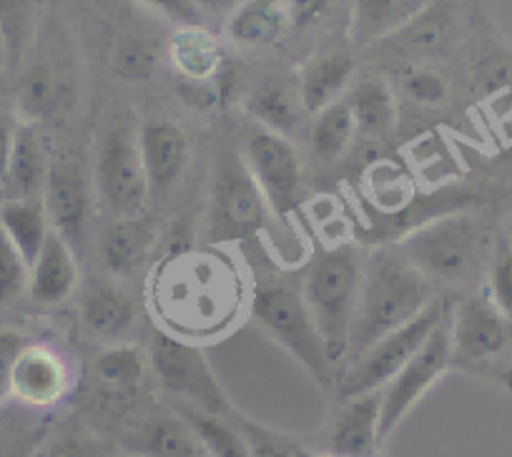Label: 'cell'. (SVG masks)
I'll return each mask as SVG.
<instances>
[{"mask_svg": "<svg viewBox=\"0 0 512 457\" xmlns=\"http://www.w3.org/2000/svg\"><path fill=\"white\" fill-rule=\"evenodd\" d=\"M397 252L432 284H467L487 269L492 242L472 214H447L407 234Z\"/></svg>", "mask_w": 512, "mask_h": 457, "instance_id": "4", "label": "cell"}, {"mask_svg": "<svg viewBox=\"0 0 512 457\" xmlns=\"http://www.w3.org/2000/svg\"><path fill=\"white\" fill-rule=\"evenodd\" d=\"M48 161L46 149H43L41 134L33 124L18 126L16 144H13L11 166L6 176V191L13 199H36L43 196L48 179Z\"/></svg>", "mask_w": 512, "mask_h": 457, "instance_id": "26", "label": "cell"}, {"mask_svg": "<svg viewBox=\"0 0 512 457\" xmlns=\"http://www.w3.org/2000/svg\"><path fill=\"white\" fill-rule=\"evenodd\" d=\"M239 425L244 430L246 442H249L251 457H302V445L292 437L262 425V422L249 420L246 415L239 417Z\"/></svg>", "mask_w": 512, "mask_h": 457, "instance_id": "36", "label": "cell"}, {"mask_svg": "<svg viewBox=\"0 0 512 457\" xmlns=\"http://www.w3.org/2000/svg\"><path fill=\"white\" fill-rule=\"evenodd\" d=\"M146 352L156 385L174 397V402L226 420H239V407L231 402L229 392L224 390L214 367L196 342L164 329H154Z\"/></svg>", "mask_w": 512, "mask_h": 457, "instance_id": "6", "label": "cell"}, {"mask_svg": "<svg viewBox=\"0 0 512 457\" xmlns=\"http://www.w3.org/2000/svg\"><path fill=\"white\" fill-rule=\"evenodd\" d=\"M450 309V299L437 297L415 319H410L402 327L392 329L390 334H384L382 339H377L369 350L354 357L347 370L339 375L337 387H334L339 400H349V397L384 390V387L395 380L397 372L417 355V350L425 345L427 337L435 332V327L447 317Z\"/></svg>", "mask_w": 512, "mask_h": 457, "instance_id": "7", "label": "cell"}, {"mask_svg": "<svg viewBox=\"0 0 512 457\" xmlns=\"http://www.w3.org/2000/svg\"><path fill=\"white\" fill-rule=\"evenodd\" d=\"M41 199L51 221V232L58 234L81 259L91 242L93 221V189L83 166L68 156L53 159Z\"/></svg>", "mask_w": 512, "mask_h": 457, "instance_id": "11", "label": "cell"}, {"mask_svg": "<svg viewBox=\"0 0 512 457\" xmlns=\"http://www.w3.org/2000/svg\"><path fill=\"white\" fill-rule=\"evenodd\" d=\"M437 299L435 284L427 282L400 252H374L364 257L357 314L349 337V360L402 327Z\"/></svg>", "mask_w": 512, "mask_h": 457, "instance_id": "1", "label": "cell"}, {"mask_svg": "<svg viewBox=\"0 0 512 457\" xmlns=\"http://www.w3.org/2000/svg\"><path fill=\"white\" fill-rule=\"evenodd\" d=\"M6 199H8V196H6V186L0 184V206L6 204Z\"/></svg>", "mask_w": 512, "mask_h": 457, "instance_id": "49", "label": "cell"}, {"mask_svg": "<svg viewBox=\"0 0 512 457\" xmlns=\"http://www.w3.org/2000/svg\"><path fill=\"white\" fill-rule=\"evenodd\" d=\"M505 237H507V239H510V242H512V221H510V226H507V232H505Z\"/></svg>", "mask_w": 512, "mask_h": 457, "instance_id": "50", "label": "cell"}, {"mask_svg": "<svg viewBox=\"0 0 512 457\" xmlns=\"http://www.w3.org/2000/svg\"><path fill=\"white\" fill-rule=\"evenodd\" d=\"M28 277L31 267L0 229V309L21 297L23 289H28Z\"/></svg>", "mask_w": 512, "mask_h": 457, "instance_id": "37", "label": "cell"}, {"mask_svg": "<svg viewBox=\"0 0 512 457\" xmlns=\"http://www.w3.org/2000/svg\"><path fill=\"white\" fill-rule=\"evenodd\" d=\"M302 457H334V455H327V452L322 450H309V447L302 445Z\"/></svg>", "mask_w": 512, "mask_h": 457, "instance_id": "47", "label": "cell"}, {"mask_svg": "<svg viewBox=\"0 0 512 457\" xmlns=\"http://www.w3.org/2000/svg\"><path fill=\"white\" fill-rule=\"evenodd\" d=\"M78 289V257L58 234L51 232L31 264L28 294L38 307H61Z\"/></svg>", "mask_w": 512, "mask_h": 457, "instance_id": "20", "label": "cell"}, {"mask_svg": "<svg viewBox=\"0 0 512 457\" xmlns=\"http://www.w3.org/2000/svg\"><path fill=\"white\" fill-rule=\"evenodd\" d=\"M249 314L267 337H272L322 390H334L337 370L329 362L324 342L317 332L312 312L304 302L299 279L264 277L254 284Z\"/></svg>", "mask_w": 512, "mask_h": 457, "instance_id": "3", "label": "cell"}, {"mask_svg": "<svg viewBox=\"0 0 512 457\" xmlns=\"http://www.w3.org/2000/svg\"><path fill=\"white\" fill-rule=\"evenodd\" d=\"M96 194L116 219L141 216L149 204L139 134L126 126H113L101 139L96 156Z\"/></svg>", "mask_w": 512, "mask_h": 457, "instance_id": "9", "label": "cell"}, {"mask_svg": "<svg viewBox=\"0 0 512 457\" xmlns=\"http://www.w3.org/2000/svg\"><path fill=\"white\" fill-rule=\"evenodd\" d=\"M267 199L246 169L244 156L221 154L214 161L206 239L209 244L249 242L267 226Z\"/></svg>", "mask_w": 512, "mask_h": 457, "instance_id": "8", "label": "cell"}, {"mask_svg": "<svg viewBox=\"0 0 512 457\" xmlns=\"http://www.w3.org/2000/svg\"><path fill=\"white\" fill-rule=\"evenodd\" d=\"M179 96L194 111H211L219 108V91H216V81H189L181 78L179 81Z\"/></svg>", "mask_w": 512, "mask_h": 457, "instance_id": "41", "label": "cell"}, {"mask_svg": "<svg viewBox=\"0 0 512 457\" xmlns=\"http://www.w3.org/2000/svg\"><path fill=\"white\" fill-rule=\"evenodd\" d=\"M139 151L144 164L149 201H164L174 194L191 161V144L176 121L151 116L139 129Z\"/></svg>", "mask_w": 512, "mask_h": 457, "instance_id": "14", "label": "cell"}, {"mask_svg": "<svg viewBox=\"0 0 512 457\" xmlns=\"http://www.w3.org/2000/svg\"><path fill=\"white\" fill-rule=\"evenodd\" d=\"M169 58L176 73L189 81H211L229 58L206 26L176 28L169 41Z\"/></svg>", "mask_w": 512, "mask_h": 457, "instance_id": "25", "label": "cell"}, {"mask_svg": "<svg viewBox=\"0 0 512 457\" xmlns=\"http://www.w3.org/2000/svg\"><path fill=\"white\" fill-rule=\"evenodd\" d=\"M13 108L23 124H41L66 111L73 101V83L53 63L23 68L11 91Z\"/></svg>", "mask_w": 512, "mask_h": 457, "instance_id": "18", "label": "cell"}, {"mask_svg": "<svg viewBox=\"0 0 512 457\" xmlns=\"http://www.w3.org/2000/svg\"><path fill=\"white\" fill-rule=\"evenodd\" d=\"M289 28V0H241V6L226 18L231 41L249 48L274 46Z\"/></svg>", "mask_w": 512, "mask_h": 457, "instance_id": "21", "label": "cell"}, {"mask_svg": "<svg viewBox=\"0 0 512 457\" xmlns=\"http://www.w3.org/2000/svg\"><path fill=\"white\" fill-rule=\"evenodd\" d=\"M362 272V252L354 244H334L314 254L299 279L304 302L312 312L334 370L349 360V337L357 314Z\"/></svg>", "mask_w": 512, "mask_h": 457, "instance_id": "2", "label": "cell"}, {"mask_svg": "<svg viewBox=\"0 0 512 457\" xmlns=\"http://www.w3.org/2000/svg\"><path fill=\"white\" fill-rule=\"evenodd\" d=\"M141 3L149 6L154 13H159L161 18L174 23L176 28L204 26L206 23V16L201 13L196 0H141Z\"/></svg>", "mask_w": 512, "mask_h": 457, "instance_id": "39", "label": "cell"}, {"mask_svg": "<svg viewBox=\"0 0 512 457\" xmlns=\"http://www.w3.org/2000/svg\"><path fill=\"white\" fill-rule=\"evenodd\" d=\"M196 3L206 18H229L241 6V0H196Z\"/></svg>", "mask_w": 512, "mask_h": 457, "instance_id": "44", "label": "cell"}, {"mask_svg": "<svg viewBox=\"0 0 512 457\" xmlns=\"http://www.w3.org/2000/svg\"><path fill=\"white\" fill-rule=\"evenodd\" d=\"M354 76V58L349 53H324L304 66L299 78V98L307 113L317 116L327 106L344 98V88Z\"/></svg>", "mask_w": 512, "mask_h": 457, "instance_id": "24", "label": "cell"}, {"mask_svg": "<svg viewBox=\"0 0 512 457\" xmlns=\"http://www.w3.org/2000/svg\"><path fill=\"white\" fill-rule=\"evenodd\" d=\"M354 139H357V126H354V116L347 98H339L337 103H332V106H327L314 116L312 151L317 159H339L352 146Z\"/></svg>", "mask_w": 512, "mask_h": 457, "instance_id": "32", "label": "cell"}, {"mask_svg": "<svg viewBox=\"0 0 512 457\" xmlns=\"http://www.w3.org/2000/svg\"><path fill=\"white\" fill-rule=\"evenodd\" d=\"M452 312V309H450ZM450 312L427 337L417 355L402 367L395 380L382 390V422L379 435L390 437L402 425L407 415L417 407V402L442 380L452 367V342H450Z\"/></svg>", "mask_w": 512, "mask_h": 457, "instance_id": "10", "label": "cell"}, {"mask_svg": "<svg viewBox=\"0 0 512 457\" xmlns=\"http://www.w3.org/2000/svg\"><path fill=\"white\" fill-rule=\"evenodd\" d=\"M116 450L136 457H209L174 405L146 402L113 435Z\"/></svg>", "mask_w": 512, "mask_h": 457, "instance_id": "12", "label": "cell"}, {"mask_svg": "<svg viewBox=\"0 0 512 457\" xmlns=\"http://www.w3.org/2000/svg\"><path fill=\"white\" fill-rule=\"evenodd\" d=\"M435 0H352V38L359 46L392 38Z\"/></svg>", "mask_w": 512, "mask_h": 457, "instance_id": "23", "label": "cell"}, {"mask_svg": "<svg viewBox=\"0 0 512 457\" xmlns=\"http://www.w3.org/2000/svg\"><path fill=\"white\" fill-rule=\"evenodd\" d=\"M482 292L505 317L512 319V242L505 237V232L497 234L492 242Z\"/></svg>", "mask_w": 512, "mask_h": 457, "instance_id": "34", "label": "cell"}, {"mask_svg": "<svg viewBox=\"0 0 512 457\" xmlns=\"http://www.w3.org/2000/svg\"><path fill=\"white\" fill-rule=\"evenodd\" d=\"M43 437V435H41ZM41 437H38V440H41ZM38 440L36 442H31V445H26V447H18L16 452H11V455H6V457H28L33 452V447L38 445Z\"/></svg>", "mask_w": 512, "mask_h": 457, "instance_id": "45", "label": "cell"}, {"mask_svg": "<svg viewBox=\"0 0 512 457\" xmlns=\"http://www.w3.org/2000/svg\"><path fill=\"white\" fill-rule=\"evenodd\" d=\"M0 229L31 267L41 254L43 244L51 237V221H48L41 196H36V199L8 196L6 204L0 206Z\"/></svg>", "mask_w": 512, "mask_h": 457, "instance_id": "28", "label": "cell"}, {"mask_svg": "<svg viewBox=\"0 0 512 457\" xmlns=\"http://www.w3.org/2000/svg\"><path fill=\"white\" fill-rule=\"evenodd\" d=\"M41 0H0V46L8 68H18L31 51Z\"/></svg>", "mask_w": 512, "mask_h": 457, "instance_id": "31", "label": "cell"}, {"mask_svg": "<svg viewBox=\"0 0 512 457\" xmlns=\"http://www.w3.org/2000/svg\"><path fill=\"white\" fill-rule=\"evenodd\" d=\"M352 108L357 136L382 141L395 131L397 101L395 93L382 78H362L347 96Z\"/></svg>", "mask_w": 512, "mask_h": 457, "instance_id": "27", "label": "cell"}, {"mask_svg": "<svg viewBox=\"0 0 512 457\" xmlns=\"http://www.w3.org/2000/svg\"><path fill=\"white\" fill-rule=\"evenodd\" d=\"M116 450L111 437L101 435L86 420L63 422L46 432L28 457H108Z\"/></svg>", "mask_w": 512, "mask_h": 457, "instance_id": "29", "label": "cell"}, {"mask_svg": "<svg viewBox=\"0 0 512 457\" xmlns=\"http://www.w3.org/2000/svg\"><path fill=\"white\" fill-rule=\"evenodd\" d=\"M26 345L28 342L18 332H8V329L0 332V402L11 397L13 365H16V357L21 355Z\"/></svg>", "mask_w": 512, "mask_h": 457, "instance_id": "40", "label": "cell"}, {"mask_svg": "<svg viewBox=\"0 0 512 457\" xmlns=\"http://www.w3.org/2000/svg\"><path fill=\"white\" fill-rule=\"evenodd\" d=\"M246 169L262 189L269 209L289 216L302 204V159L287 136L254 129L244 146Z\"/></svg>", "mask_w": 512, "mask_h": 457, "instance_id": "13", "label": "cell"}, {"mask_svg": "<svg viewBox=\"0 0 512 457\" xmlns=\"http://www.w3.org/2000/svg\"><path fill=\"white\" fill-rule=\"evenodd\" d=\"M379 422H382V390L339 400L337 412L324 432L322 452L334 457H374V450L382 442Z\"/></svg>", "mask_w": 512, "mask_h": 457, "instance_id": "16", "label": "cell"}, {"mask_svg": "<svg viewBox=\"0 0 512 457\" xmlns=\"http://www.w3.org/2000/svg\"><path fill=\"white\" fill-rule=\"evenodd\" d=\"M447 33H450V13L437 6L435 0L422 16H417L395 36H400L402 46L410 53H430L445 43Z\"/></svg>", "mask_w": 512, "mask_h": 457, "instance_id": "35", "label": "cell"}, {"mask_svg": "<svg viewBox=\"0 0 512 457\" xmlns=\"http://www.w3.org/2000/svg\"><path fill=\"white\" fill-rule=\"evenodd\" d=\"M244 111L259 124V129L272 131L279 136H292L302 124V98L299 88L284 78H264L259 86L249 91L244 101Z\"/></svg>", "mask_w": 512, "mask_h": 457, "instance_id": "22", "label": "cell"}, {"mask_svg": "<svg viewBox=\"0 0 512 457\" xmlns=\"http://www.w3.org/2000/svg\"><path fill=\"white\" fill-rule=\"evenodd\" d=\"M402 88L412 101L422 106H437L447 96V81L430 68H412L402 81Z\"/></svg>", "mask_w": 512, "mask_h": 457, "instance_id": "38", "label": "cell"}, {"mask_svg": "<svg viewBox=\"0 0 512 457\" xmlns=\"http://www.w3.org/2000/svg\"><path fill=\"white\" fill-rule=\"evenodd\" d=\"M108 457H136V455H128V452H123V450H113Z\"/></svg>", "mask_w": 512, "mask_h": 457, "instance_id": "48", "label": "cell"}, {"mask_svg": "<svg viewBox=\"0 0 512 457\" xmlns=\"http://www.w3.org/2000/svg\"><path fill=\"white\" fill-rule=\"evenodd\" d=\"M450 342L452 367L512 392V319L485 292L452 304Z\"/></svg>", "mask_w": 512, "mask_h": 457, "instance_id": "5", "label": "cell"}, {"mask_svg": "<svg viewBox=\"0 0 512 457\" xmlns=\"http://www.w3.org/2000/svg\"><path fill=\"white\" fill-rule=\"evenodd\" d=\"M83 332L103 345H121L139 322L136 299L106 277H91L78 294Z\"/></svg>", "mask_w": 512, "mask_h": 457, "instance_id": "15", "label": "cell"}, {"mask_svg": "<svg viewBox=\"0 0 512 457\" xmlns=\"http://www.w3.org/2000/svg\"><path fill=\"white\" fill-rule=\"evenodd\" d=\"M8 93H11V86H8V78L3 76V73H0V103L6 101Z\"/></svg>", "mask_w": 512, "mask_h": 457, "instance_id": "46", "label": "cell"}, {"mask_svg": "<svg viewBox=\"0 0 512 457\" xmlns=\"http://www.w3.org/2000/svg\"><path fill=\"white\" fill-rule=\"evenodd\" d=\"M159 43L146 36H126L113 53V73L121 81H149L159 68Z\"/></svg>", "mask_w": 512, "mask_h": 457, "instance_id": "33", "label": "cell"}, {"mask_svg": "<svg viewBox=\"0 0 512 457\" xmlns=\"http://www.w3.org/2000/svg\"><path fill=\"white\" fill-rule=\"evenodd\" d=\"M156 249V232L144 216H123L98 237V259L111 277H131L149 262Z\"/></svg>", "mask_w": 512, "mask_h": 457, "instance_id": "19", "label": "cell"}, {"mask_svg": "<svg viewBox=\"0 0 512 457\" xmlns=\"http://www.w3.org/2000/svg\"><path fill=\"white\" fill-rule=\"evenodd\" d=\"M332 0H289V18H292V28L304 31V28H312L314 23H319L324 18V13L329 11Z\"/></svg>", "mask_w": 512, "mask_h": 457, "instance_id": "42", "label": "cell"}, {"mask_svg": "<svg viewBox=\"0 0 512 457\" xmlns=\"http://www.w3.org/2000/svg\"><path fill=\"white\" fill-rule=\"evenodd\" d=\"M73 377L66 360L46 345H26L16 357L11 397L28 407H53L71 392Z\"/></svg>", "mask_w": 512, "mask_h": 457, "instance_id": "17", "label": "cell"}, {"mask_svg": "<svg viewBox=\"0 0 512 457\" xmlns=\"http://www.w3.org/2000/svg\"><path fill=\"white\" fill-rule=\"evenodd\" d=\"M18 126H21V121H18L16 113L0 108V184L3 186H6L8 166H11V154L13 144H16Z\"/></svg>", "mask_w": 512, "mask_h": 457, "instance_id": "43", "label": "cell"}, {"mask_svg": "<svg viewBox=\"0 0 512 457\" xmlns=\"http://www.w3.org/2000/svg\"><path fill=\"white\" fill-rule=\"evenodd\" d=\"M174 407L189 422L209 457H251L239 420H226V417L211 415V412L196 410L181 402H174Z\"/></svg>", "mask_w": 512, "mask_h": 457, "instance_id": "30", "label": "cell"}]
</instances>
